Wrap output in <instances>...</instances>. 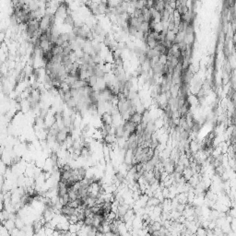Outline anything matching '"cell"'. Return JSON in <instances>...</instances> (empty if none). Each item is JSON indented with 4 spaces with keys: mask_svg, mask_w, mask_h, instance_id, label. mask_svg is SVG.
<instances>
[{
    "mask_svg": "<svg viewBox=\"0 0 236 236\" xmlns=\"http://www.w3.org/2000/svg\"><path fill=\"white\" fill-rule=\"evenodd\" d=\"M93 32L95 33L96 35L100 36V35H102V34H103V28L101 27L99 24H95V25H94V28H93Z\"/></svg>",
    "mask_w": 236,
    "mask_h": 236,
    "instance_id": "7a4b0ae2",
    "label": "cell"
},
{
    "mask_svg": "<svg viewBox=\"0 0 236 236\" xmlns=\"http://www.w3.org/2000/svg\"><path fill=\"white\" fill-rule=\"evenodd\" d=\"M234 33H235V34H236V25H235V26H234Z\"/></svg>",
    "mask_w": 236,
    "mask_h": 236,
    "instance_id": "277c9868",
    "label": "cell"
},
{
    "mask_svg": "<svg viewBox=\"0 0 236 236\" xmlns=\"http://www.w3.org/2000/svg\"><path fill=\"white\" fill-rule=\"evenodd\" d=\"M93 52H94V55H95V57H97V56H99L100 55H101V52H102V48H101V46L100 45H98V44H96L95 46H93Z\"/></svg>",
    "mask_w": 236,
    "mask_h": 236,
    "instance_id": "3957f363",
    "label": "cell"
},
{
    "mask_svg": "<svg viewBox=\"0 0 236 236\" xmlns=\"http://www.w3.org/2000/svg\"><path fill=\"white\" fill-rule=\"evenodd\" d=\"M64 23L69 25V26L74 27V19H73V17L71 16L70 13L66 14V16L64 18Z\"/></svg>",
    "mask_w": 236,
    "mask_h": 236,
    "instance_id": "6da1fadb",
    "label": "cell"
}]
</instances>
